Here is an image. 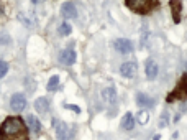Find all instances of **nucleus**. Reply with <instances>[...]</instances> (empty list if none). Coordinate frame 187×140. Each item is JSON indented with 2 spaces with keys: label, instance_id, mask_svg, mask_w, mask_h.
<instances>
[{
  "label": "nucleus",
  "instance_id": "obj_1",
  "mask_svg": "<svg viewBox=\"0 0 187 140\" xmlns=\"http://www.w3.org/2000/svg\"><path fill=\"white\" fill-rule=\"evenodd\" d=\"M0 140H30L28 129L20 117H8L0 125Z\"/></svg>",
  "mask_w": 187,
  "mask_h": 140
},
{
  "label": "nucleus",
  "instance_id": "obj_2",
  "mask_svg": "<svg viewBox=\"0 0 187 140\" xmlns=\"http://www.w3.org/2000/svg\"><path fill=\"white\" fill-rule=\"evenodd\" d=\"M125 4L130 10L136 12L140 15H146L151 12L154 0H125Z\"/></svg>",
  "mask_w": 187,
  "mask_h": 140
},
{
  "label": "nucleus",
  "instance_id": "obj_3",
  "mask_svg": "<svg viewBox=\"0 0 187 140\" xmlns=\"http://www.w3.org/2000/svg\"><path fill=\"white\" fill-rule=\"evenodd\" d=\"M187 99V74H182L180 81L177 83L176 89L167 96V102H174V101H184Z\"/></svg>",
  "mask_w": 187,
  "mask_h": 140
},
{
  "label": "nucleus",
  "instance_id": "obj_4",
  "mask_svg": "<svg viewBox=\"0 0 187 140\" xmlns=\"http://www.w3.org/2000/svg\"><path fill=\"white\" fill-rule=\"evenodd\" d=\"M54 129H56L57 140H72L74 139V130L69 129L66 122L63 120H54Z\"/></svg>",
  "mask_w": 187,
  "mask_h": 140
},
{
  "label": "nucleus",
  "instance_id": "obj_5",
  "mask_svg": "<svg viewBox=\"0 0 187 140\" xmlns=\"http://www.w3.org/2000/svg\"><path fill=\"white\" fill-rule=\"evenodd\" d=\"M113 46H115L116 51H120L123 54H128L133 51V43H131L130 40H125V38H118L113 41Z\"/></svg>",
  "mask_w": 187,
  "mask_h": 140
},
{
  "label": "nucleus",
  "instance_id": "obj_6",
  "mask_svg": "<svg viewBox=\"0 0 187 140\" xmlns=\"http://www.w3.org/2000/svg\"><path fill=\"white\" fill-rule=\"evenodd\" d=\"M10 107L17 112H21L23 109L26 107V99L23 94H13L10 99Z\"/></svg>",
  "mask_w": 187,
  "mask_h": 140
},
{
  "label": "nucleus",
  "instance_id": "obj_7",
  "mask_svg": "<svg viewBox=\"0 0 187 140\" xmlns=\"http://www.w3.org/2000/svg\"><path fill=\"white\" fill-rule=\"evenodd\" d=\"M136 71H138V65L133 61H128V63H123L120 66V73L123 78H135L136 76Z\"/></svg>",
  "mask_w": 187,
  "mask_h": 140
},
{
  "label": "nucleus",
  "instance_id": "obj_8",
  "mask_svg": "<svg viewBox=\"0 0 187 140\" xmlns=\"http://www.w3.org/2000/svg\"><path fill=\"white\" fill-rule=\"evenodd\" d=\"M59 61L63 63V65L66 66H71L76 63V51L72 50V48H69V50H64L63 53L59 54Z\"/></svg>",
  "mask_w": 187,
  "mask_h": 140
},
{
  "label": "nucleus",
  "instance_id": "obj_9",
  "mask_svg": "<svg viewBox=\"0 0 187 140\" xmlns=\"http://www.w3.org/2000/svg\"><path fill=\"white\" fill-rule=\"evenodd\" d=\"M61 13H63V17H66V18H76L77 17V8H76L74 4L67 2V4H64L63 7H61Z\"/></svg>",
  "mask_w": 187,
  "mask_h": 140
},
{
  "label": "nucleus",
  "instance_id": "obj_10",
  "mask_svg": "<svg viewBox=\"0 0 187 140\" xmlns=\"http://www.w3.org/2000/svg\"><path fill=\"white\" fill-rule=\"evenodd\" d=\"M136 102H138V106L140 107H153L154 106V101H153L149 96H146L145 92H138L136 94Z\"/></svg>",
  "mask_w": 187,
  "mask_h": 140
},
{
  "label": "nucleus",
  "instance_id": "obj_11",
  "mask_svg": "<svg viewBox=\"0 0 187 140\" xmlns=\"http://www.w3.org/2000/svg\"><path fill=\"white\" fill-rule=\"evenodd\" d=\"M35 109L39 114H46V112L49 111V101L46 97H38L35 101Z\"/></svg>",
  "mask_w": 187,
  "mask_h": 140
},
{
  "label": "nucleus",
  "instance_id": "obj_12",
  "mask_svg": "<svg viewBox=\"0 0 187 140\" xmlns=\"http://www.w3.org/2000/svg\"><path fill=\"white\" fill-rule=\"evenodd\" d=\"M146 76H148V79H154L158 76V65H156L154 59L146 61Z\"/></svg>",
  "mask_w": 187,
  "mask_h": 140
},
{
  "label": "nucleus",
  "instance_id": "obj_13",
  "mask_svg": "<svg viewBox=\"0 0 187 140\" xmlns=\"http://www.w3.org/2000/svg\"><path fill=\"white\" fill-rule=\"evenodd\" d=\"M171 12H172L174 23L180 22V2L179 0H171Z\"/></svg>",
  "mask_w": 187,
  "mask_h": 140
},
{
  "label": "nucleus",
  "instance_id": "obj_14",
  "mask_svg": "<svg viewBox=\"0 0 187 140\" xmlns=\"http://www.w3.org/2000/svg\"><path fill=\"white\" fill-rule=\"evenodd\" d=\"M102 97H103V101L108 102V104L115 102V99H116V91H115V87H107V89H103L102 91Z\"/></svg>",
  "mask_w": 187,
  "mask_h": 140
},
{
  "label": "nucleus",
  "instance_id": "obj_15",
  "mask_svg": "<svg viewBox=\"0 0 187 140\" xmlns=\"http://www.w3.org/2000/svg\"><path fill=\"white\" fill-rule=\"evenodd\" d=\"M122 127H123L125 130H131L135 127V117L133 114H130V112H127V114L123 115V119H122Z\"/></svg>",
  "mask_w": 187,
  "mask_h": 140
},
{
  "label": "nucleus",
  "instance_id": "obj_16",
  "mask_svg": "<svg viewBox=\"0 0 187 140\" xmlns=\"http://www.w3.org/2000/svg\"><path fill=\"white\" fill-rule=\"evenodd\" d=\"M26 122H28V127L35 133H38L39 130H41V124H39V120L35 117V115H28V117H26Z\"/></svg>",
  "mask_w": 187,
  "mask_h": 140
},
{
  "label": "nucleus",
  "instance_id": "obj_17",
  "mask_svg": "<svg viewBox=\"0 0 187 140\" xmlns=\"http://www.w3.org/2000/svg\"><path fill=\"white\" fill-rule=\"evenodd\" d=\"M59 76H51V79L48 81V86H46V89L49 91V92H54V91L59 87Z\"/></svg>",
  "mask_w": 187,
  "mask_h": 140
},
{
  "label": "nucleus",
  "instance_id": "obj_18",
  "mask_svg": "<svg viewBox=\"0 0 187 140\" xmlns=\"http://www.w3.org/2000/svg\"><path fill=\"white\" fill-rule=\"evenodd\" d=\"M148 120H149V112L146 111V109H143V111L138 112V124L145 125V124H148Z\"/></svg>",
  "mask_w": 187,
  "mask_h": 140
},
{
  "label": "nucleus",
  "instance_id": "obj_19",
  "mask_svg": "<svg viewBox=\"0 0 187 140\" xmlns=\"http://www.w3.org/2000/svg\"><path fill=\"white\" fill-rule=\"evenodd\" d=\"M10 41H12V38H10V35H8L7 32H0V45H2V46L10 45Z\"/></svg>",
  "mask_w": 187,
  "mask_h": 140
},
{
  "label": "nucleus",
  "instance_id": "obj_20",
  "mask_svg": "<svg viewBox=\"0 0 187 140\" xmlns=\"http://www.w3.org/2000/svg\"><path fill=\"white\" fill-rule=\"evenodd\" d=\"M71 32H72V28H71V25H67V23H63V25L59 26V35H63V36L71 35Z\"/></svg>",
  "mask_w": 187,
  "mask_h": 140
},
{
  "label": "nucleus",
  "instance_id": "obj_21",
  "mask_svg": "<svg viewBox=\"0 0 187 140\" xmlns=\"http://www.w3.org/2000/svg\"><path fill=\"white\" fill-rule=\"evenodd\" d=\"M8 71V65L5 61H0V78H4Z\"/></svg>",
  "mask_w": 187,
  "mask_h": 140
},
{
  "label": "nucleus",
  "instance_id": "obj_22",
  "mask_svg": "<svg viewBox=\"0 0 187 140\" xmlns=\"http://www.w3.org/2000/svg\"><path fill=\"white\" fill-rule=\"evenodd\" d=\"M167 112H164V114L161 115V120H159V127H166L167 125Z\"/></svg>",
  "mask_w": 187,
  "mask_h": 140
},
{
  "label": "nucleus",
  "instance_id": "obj_23",
  "mask_svg": "<svg viewBox=\"0 0 187 140\" xmlns=\"http://www.w3.org/2000/svg\"><path fill=\"white\" fill-rule=\"evenodd\" d=\"M66 109H71V111L76 112V114H79V112H81V109H79L77 106H71V104H66Z\"/></svg>",
  "mask_w": 187,
  "mask_h": 140
},
{
  "label": "nucleus",
  "instance_id": "obj_24",
  "mask_svg": "<svg viewBox=\"0 0 187 140\" xmlns=\"http://www.w3.org/2000/svg\"><path fill=\"white\" fill-rule=\"evenodd\" d=\"M33 4H39V2H41V0H31Z\"/></svg>",
  "mask_w": 187,
  "mask_h": 140
}]
</instances>
